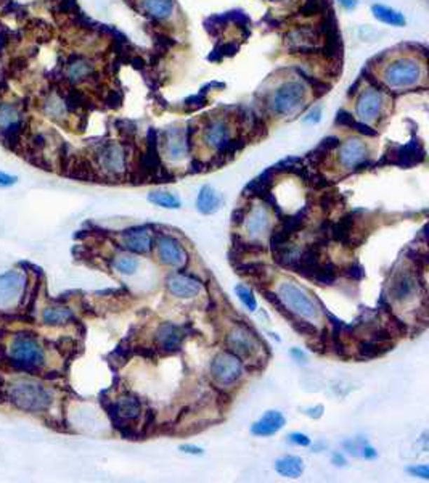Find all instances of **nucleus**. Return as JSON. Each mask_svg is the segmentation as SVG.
<instances>
[{
	"label": "nucleus",
	"instance_id": "47",
	"mask_svg": "<svg viewBox=\"0 0 429 483\" xmlns=\"http://www.w3.org/2000/svg\"><path fill=\"white\" fill-rule=\"evenodd\" d=\"M246 215H247V210H243V208H238V210L233 213V224H236V226H240V224L243 223V219L246 218Z\"/></svg>",
	"mask_w": 429,
	"mask_h": 483
},
{
	"label": "nucleus",
	"instance_id": "10",
	"mask_svg": "<svg viewBox=\"0 0 429 483\" xmlns=\"http://www.w3.org/2000/svg\"><path fill=\"white\" fill-rule=\"evenodd\" d=\"M25 128V113L18 103H0V137L13 139Z\"/></svg>",
	"mask_w": 429,
	"mask_h": 483
},
{
	"label": "nucleus",
	"instance_id": "45",
	"mask_svg": "<svg viewBox=\"0 0 429 483\" xmlns=\"http://www.w3.org/2000/svg\"><path fill=\"white\" fill-rule=\"evenodd\" d=\"M409 472H410L411 475L421 477V479H425V480L429 479V468H428V465H416V468H410Z\"/></svg>",
	"mask_w": 429,
	"mask_h": 483
},
{
	"label": "nucleus",
	"instance_id": "33",
	"mask_svg": "<svg viewBox=\"0 0 429 483\" xmlns=\"http://www.w3.org/2000/svg\"><path fill=\"white\" fill-rule=\"evenodd\" d=\"M73 317V311L69 308H63V306H52V308H46L42 312V321L47 326H64Z\"/></svg>",
	"mask_w": 429,
	"mask_h": 483
},
{
	"label": "nucleus",
	"instance_id": "21",
	"mask_svg": "<svg viewBox=\"0 0 429 483\" xmlns=\"http://www.w3.org/2000/svg\"><path fill=\"white\" fill-rule=\"evenodd\" d=\"M168 289L177 298H191L201 292V284L198 279L185 274H174L168 279Z\"/></svg>",
	"mask_w": 429,
	"mask_h": 483
},
{
	"label": "nucleus",
	"instance_id": "35",
	"mask_svg": "<svg viewBox=\"0 0 429 483\" xmlns=\"http://www.w3.org/2000/svg\"><path fill=\"white\" fill-rule=\"evenodd\" d=\"M236 272L241 274V276L254 279V281H261L267 276V266L264 263L259 261H252V263H243V265H236L235 266Z\"/></svg>",
	"mask_w": 429,
	"mask_h": 483
},
{
	"label": "nucleus",
	"instance_id": "7",
	"mask_svg": "<svg viewBox=\"0 0 429 483\" xmlns=\"http://www.w3.org/2000/svg\"><path fill=\"white\" fill-rule=\"evenodd\" d=\"M243 364L232 351H222L214 358L211 364V376L221 385H232L241 377Z\"/></svg>",
	"mask_w": 429,
	"mask_h": 483
},
{
	"label": "nucleus",
	"instance_id": "23",
	"mask_svg": "<svg viewBox=\"0 0 429 483\" xmlns=\"http://www.w3.org/2000/svg\"><path fill=\"white\" fill-rule=\"evenodd\" d=\"M285 425V417L278 411H267L259 421L254 422L251 427V432L257 437H271L280 432Z\"/></svg>",
	"mask_w": 429,
	"mask_h": 483
},
{
	"label": "nucleus",
	"instance_id": "18",
	"mask_svg": "<svg viewBox=\"0 0 429 483\" xmlns=\"http://www.w3.org/2000/svg\"><path fill=\"white\" fill-rule=\"evenodd\" d=\"M184 333L182 329L174 326L170 322H164L163 326H159L156 331V343L158 348L163 351L164 355L175 353V351L180 350V345H182Z\"/></svg>",
	"mask_w": 429,
	"mask_h": 483
},
{
	"label": "nucleus",
	"instance_id": "49",
	"mask_svg": "<svg viewBox=\"0 0 429 483\" xmlns=\"http://www.w3.org/2000/svg\"><path fill=\"white\" fill-rule=\"evenodd\" d=\"M339 4L343 5L344 8L352 10V8H355L357 5H359V0H339Z\"/></svg>",
	"mask_w": 429,
	"mask_h": 483
},
{
	"label": "nucleus",
	"instance_id": "50",
	"mask_svg": "<svg viewBox=\"0 0 429 483\" xmlns=\"http://www.w3.org/2000/svg\"><path fill=\"white\" fill-rule=\"evenodd\" d=\"M291 355H293V358H296V361L306 362V355L302 353V351H299L298 348H293V350H291Z\"/></svg>",
	"mask_w": 429,
	"mask_h": 483
},
{
	"label": "nucleus",
	"instance_id": "25",
	"mask_svg": "<svg viewBox=\"0 0 429 483\" xmlns=\"http://www.w3.org/2000/svg\"><path fill=\"white\" fill-rule=\"evenodd\" d=\"M286 44L293 51H309L317 46V34L312 27L301 26L298 29H293L286 36Z\"/></svg>",
	"mask_w": 429,
	"mask_h": 483
},
{
	"label": "nucleus",
	"instance_id": "3",
	"mask_svg": "<svg viewBox=\"0 0 429 483\" xmlns=\"http://www.w3.org/2000/svg\"><path fill=\"white\" fill-rule=\"evenodd\" d=\"M307 91L299 81H286L271 97V108L280 117H290L306 102Z\"/></svg>",
	"mask_w": 429,
	"mask_h": 483
},
{
	"label": "nucleus",
	"instance_id": "27",
	"mask_svg": "<svg viewBox=\"0 0 429 483\" xmlns=\"http://www.w3.org/2000/svg\"><path fill=\"white\" fill-rule=\"evenodd\" d=\"M142 12L155 20H166L174 12V0H140Z\"/></svg>",
	"mask_w": 429,
	"mask_h": 483
},
{
	"label": "nucleus",
	"instance_id": "12",
	"mask_svg": "<svg viewBox=\"0 0 429 483\" xmlns=\"http://www.w3.org/2000/svg\"><path fill=\"white\" fill-rule=\"evenodd\" d=\"M418 287V279L410 269L395 271L389 282V298L394 301H409L415 295Z\"/></svg>",
	"mask_w": 429,
	"mask_h": 483
},
{
	"label": "nucleus",
	"instance_id": "8",
	"mask_svg": "<svg viewBox=\"0 0 429 483\" xmlns=\"http://www.w3.org/2000/svg\"><path fill=\"white\" fill-rule=\"evenodd\" d=\"M10 356L15 362L26 367H37L43 362V350L36 338L29 336H18L10 347Z\"/></svg>",
	"mask_w": 429,
	"mask_h": 483
},
{
	"label": "nucleus",
	"instance_id": "40",
	"mask_svg": "<svg viewBox=\"0 0 429 483\" xmlns=\"http://www.w3.org/2000/svg\"><path fill=\"white\" fill-rule=\"evenodd\" d=\"M293 327H294V331L301 333V336H306V337H317V327L313 326V324L311 322H306V321H296L293 319Z\"/></svg>",
	"mask_w": 429,
	"mask_h": 483
},
{
	"label": "nucleus",
	"instance_id": "28",
	"mask_svg": "<svg viewBox=\"0 0 429 483\" xmlns=\"http://www.w3.org/2000/svg\"><path fill=\"white\" fill-rule=\"evenodd\" d=\"M221 203L222 197L219 195L211 185H205V187L200 190V194H198L196 208L203 215H212V213H216L219 208H221Z\"/></svg>",
	"mask_w": 429,
	"mask_h": 483
},
{
	"label": "nucleus",
	"instance_id": "14",
	"mask_svg": "<svg viewBox=\"0 0 429 483\" xmlns=\"http://www.w3.org/2000/svg\"><path fill=\"white\" fill-rule=\"evenodd\" d=\"M368 160V148L360 139H349L339 147L338 161L346 169H357L364 166Z\"/></svg>",
	"mask_w": 429,
	"mask_h": 483
},
{
	"label": "nucleus",
	"instance_id": "34",
	"mask_svg": "<svg viewBox=\"0 0 429 483\" xmlns=\"http://www.w3.org/2000/svg\"><path fill=\"white\" fill-rule=\"evenodd\" d=\"M312 281H315L317 284L320 285H332L336 282L338 279V267L333 265L332 261H325V263H318V266L315 267V271L311 276Z\"/></svg>",
	"mask_w": 429,
	"mask_h": 483
},
{
	"label": "nucleus",
	"instance_id": "4",
	"mask_svg": "<svg viewBox=\"0 0 429 483\" xmlns=\"http://www.w3.org/2000/svg\"><path fill=\"white\" fill-rule=\"evenodd\" d=\"M278 296L291 315H298L302 317H315L318 315L313 300L293 282L280 284Z\"/></svg>",
	"mask_w": 429,
	"mask_h": 483
},
{
	"label": "nucleus",
	"instance_id": "11",
	"mask_svg": "<svg viewBox=\"0 0 429 483\" xmlns=\"http://www.w3.org/2000/svg\"><path fill=\"white\" fill-rule=\"evenodd\" d=\"M307 211H309V206H306L304 210L298 211L294 216L285 218L283 221L280 223V226L272 230V235H271L272 249H277V246L290 244L291 239H293L294 235L298 234L302 227H304V224L307 221Z\"/></svg>",
	"mask_w": 429,
	"mask_h": 483
},
{
	"label": "nucleus",
	"instance_id": "48",
	"mask_svg": "<svg viewBox=\"0 0 429 483\" xmlns=\"http://www.w3.org/2000/svg\"><path fill=\"white\" fill-rule=\"evenodd\" d=\"M184 453H189V454H203V449L198 448V446H191V444H184V446H180Z\"/></svg>",
	"mask_w": 429,
	"mask_h": 483
},
{
	"label": "nucleus",
	"instance_id": "9",
	"mask_svg": "<svg viewBox=\"0 0 429 483\" xmlns=\"http://www.w3.org/2000/svg\"><path fill=\"white\" fill-rule=\"evenodd\" d=\"M384 110V94L381 91L368 87L364 89L355 100V114L362 123H373L381 117Z\"/></svg>",
	"mask_w": 429,
	"mask_h": 483
},
{
	"label": "nucleus",
	"instance_id": "32",
	"mask_svg": "<svg viewBox=\"0 0 429 483\" xmlns=\"http://www.w3.org/2000/svg\"><path fill=\"white\" fill-rule=\"evenodd\" d=\"M275 470H277L280 475L296 479V477H299L302 474V470H304V463H302V459L298 456H285L275 463Z\"/></svg>",
	"mask_w": 429,
	"mask_h": 483
},
{
	"label": "nucleus",
	"instance_id": "31",
	"mask_svg": "<svg viewBox=\"0 0 429 483\" xmlns=\"http://www.w3.org/2000/svg\"><path fill=\"white\" fill-rule=\"evenodd\" d=\"M393 350V342H378L375 338H367L359 343V358L373 359Z\"/></svg>",
	"mask_w": 429,
	"mask_h": 483
},
{
	"label": "nucleus",
	"instance_id": "44",
	"mask_svg": "<svg viewBox=\"0 0 429 483\" xmlns=\"http://www.w3.org/2000/svg\"><path fill=\"white\" fill-rule=\"evenodd\" d=\"M290 442L294 443V444H301V446H307V444L311 443L309 437L304 435V433H291Z\"/></svg>",
	"mask_w": 429,
	"mask_h": 483
},
{
	"label": "nucleus",
	"instance_id": "15",
	"mask_svg": "<svg viewBox=\"0 0 429 483\" xmlns=\"http://www.w3.org/2000/svg\"><path fill=\"white\" fill-rule=\"evenodd\" d=\"M158 256L166 266L184 267L186 265V253L182 245L169 235H161L158 239Z\"/></svg>",
	"mask_w": 429,
	"mask_h": 483
},
{
	"label": "nucleus",
	"instance_id": "2",
	"mask_svg": "<svg viewBox=\"0 0 429 483\" xmlns=\"http://www.w3.org/2000/svg\"><path fill=\"white\" fill-rule=\"evenodd\" d=\"M10 402L26 413H41L52 403L50 395L39 383L32 381H18L10 387Z\"/></svg>",
	"mask_w": 429,
	"mask_h": 483
},
{
	"label": "nucleus",
	"instance_id": "42",
	"mask_svg": "<svg viewBox=\"0 0 429 483\" xmlns=\"http://www.w3.org/2000/svg\"><path fill=\"white\" fill-rule=\"evenodd\" d=\"M339 203V197L334 195V194H325L323 195V199L320 200V205L325 211H332L333 208H336Z\"/></svg>",
	"mask_w": 429,
	"mask_h": 483
},
{
	"label": "nucleus",
	"instance_id": "51",
	"mask_svg": "<svg viewBox=\"0 0 429 483\" xmlns=\"http://www.w3.org/2000/svg\"><path fill=\"white\" fill-rule=\"evenodd\" d=\"M362 451H364V456H365L367 459L376 458V451H375V449H373L372 446H364V448H362Z\"/></svg>",
	"mask_w": 429,
	"mask_h": 483
},
{
	"label": "nucleus",
	"instance_id": "16",
	"mask_svg": "<svg viewBox=\"0 0 429 483\" xmlns=\"http://www.w3.org/2000/svg\"><path fill=\"white\" fill-rule=\"evenodd\" d=\"M320 249H322V245L311 244V245H307L306 249L299 250L294 263L290 267L291 271L311 279L313 271H315V267L318 266V263H320Z\"/></svg>",
	"mask_w": 429,
	"mask_h": 483
},
{
	"label": "nucleus",
	"instance_id": "26",
	"mask_svg": "<svg viewBox=\"0 0 429 483\" xmlns=\"http://www.w3.org/2000/svg\"><path fill=\"white\" fill-rule=\"evenodd\" d=\"M246 230L250 237L256 239L264 235L271 229V216L264 208H254L251 213L246 215Z\"/></svg>",
	"mask_w": 429,
	"mask_h": 483
},
{
	"label": "nucleus",
	"instance_id": "6",
	"mask_svg": "<svg viewBox=\"0 0 429 483\" xmlns=\"http://www.w3.org/2000/svg\"><path fill=\"white\" fill-rule=\"evenodd\" d=\"M95 163L107 176H121L128 168V152L121 144L109 142L95 152Z\"/></svg>",
	"mask_w": 429,
	"mask_h": 483
},
{
	"label": "nucleus",
	"instance_id": "39",
	"mask_svg": "<svg viewBox=\"0 0 429 483\" xmlns=\"http://www.w3.org/2000/svg\"><path fill=\"white\" fill-rule=\"evenodd\" d=\"M235 292H236V295H238V298H240L241 303H243L247 310L254 311L257 308L256 298H254V295H252V292H251L250 289L245 287V285H236Z\"/></svg>",
	"mask_w": 429,
	"mask_h": 483
},
{
	"label": "nucleus",
	"instance_id": "1",
	"mask_svg": "<svg viewBox=\"0 0 429 483\" xmlns=\"http://www.w3.org/2000/svg\"><path fill=\"white\" fill-rule=\"evenodd\" d=\"M381 79L389 89L405 91L420 84L423 79L421 65L414 58H395L383 70Z\"/></svg>",
	"mask_w": 429,
	"mask_h": 483
},
{
	"label": "nucleus",
	"instance_id": "17",
	"mask_svg": "<svg viewBox=\"0 0 429 483\" xmlns=\"http://www.w3.org/2000/svg\"><path fill=\"white\" fill-rule=\"evenodd\" d=\"M95 74V65L86 57H74L64 65V78L71 84H84Z\"/></svg>",
	"mask_w": 429,
	"mask_h": 483
},
{
	"label": "nucleus",
	"instance_id": "22",
	"mask_svg": "<svg viewBox=\"0 0 429 483\" xmlns=\"http://www.w3.org/2000/svg\"><path fill=\"white\" fill-rule=\"evenodd\" d=\"M121 244L132 253H147L151 249L150 232L145 227H134L123 232Z\"/></svg>",
	"mask_w": 429,
	"mask_h": 483
},
{
	"label": "nucleus",
	"instance_id": "29",
	"mask_svg": "<svg viewBox=\"0 0 429 483\" xmlns=\"http://www.w3.org/2000/svg\"><path fill=\"white\" fill-rule=\"evenodd\" d=\"M42 110L48 118L60 121L68 114V102L57 92H52L42 100Z\"/></svg>",
	"mask_w": 429,
	"mask_h": 483
},
{
	"label": "nucleus",
	"instance_id": "36",
	"mask_svg": "<svg viewBox=\"0 0 429 483\" xmlns=\"http://www.w3.org/2000/svg\"><path fill=\"white\" fill-rule=\"evenodd\" d=\"M264 250L266 249H264L261 242H246L233 235V251H236V255H257L264 253Z\"/></svg>",
	"mask_w": 429,
	"mask_h": 483
},
{
	"label": "nucleus",
	"instance_id": "41",
	"mask_svg": "<svg viewBox=\"0 0 429 483\" xmlns=\"http://www.w3.org/2000/svg\"><path fill=\"white\" fill-rule=\"evenodd\" d=\"M343 276L350 279V281H360V279H364L365 271L359 263H352V265H348L343 269Z\"/></svg>",
	"mask_w": 429,
	"mask_h": 483
},
{
	"label": "nucleus",
	"instance_id": "37",
	"mask_svg": "<svg viewBox=\"0 0 429 483\" xmlns=\"http://www.w3.org/2000/svg\"><path fill=\"white\" fill-rule=\"evenodd\" d=\"M148 200L163 208H174V210L180 208L179 197L170 194V192H151V194L148 195Z\"/></svg>",
	"mask_w": 429,
	"mask_h": 483
},
{
	"label": "nucleus",
	"instance_id": "52",
	"mask_svg": "<svg viewBox=\"0 0 429 483\" xmlns=\"http://www.w3.org/2000/svg\"><path fill=\"white\" fill-rule=\"evenodd\" d=\"M333 463L336 464V465H344V464H346V461H344L343 456H341V454H334V456H333Z\"/></svg>",
	"mask_w": 429,
	"mask_h": 483
},
{
	"label": "nucleus",
	"instance_id": "30",
	"mask_svg": "<svg viewBox=\"0 0 429 483\" xmlns=\"http://www.w3.org/2000/svg\"><path fill=\"white\" fill-rule=\"evenodd\" d=\"M372 13L378 21H381V23L389 25V26L402 27L407 23L405 16L402 13L397 12V10L390 8V7H386V5H379V4L373 5Z\"/></svg>",
	"mask_w": 429,
	"mask_h": 483
},
{
	"label": "nucleus",
	"instance_id": "13",
	"mask_svg": "<svg viewBox=\"0 0 429 483\" xmlns=\"http://www.w3.org/2000/svg\"><path fill=\"white\" fill-rule=\"evenodd\" d=\"M26 279L20 271L0 274V308H10L25 290Z\"/></svg>",
	"mask_w": 429,
	"mask_h": 483
},
{
	"label": "nucleus",
	"instance_id": "38",
	"mask_svg": "<svg viewBox=\"0 0 429 483\" xmlns=\"http://www.w3.org/2000/svg\"><path fill=\"white\" fill-rule=\"evenodd\" d=\"M113 266L121 274H134L139 269V260L130 255H119L114 258Z\"/></svg>",
	"mask_w": 429,
	"mask_h": 483
},
{
	"label": "nucleus",
	"instance_id": "24",
	"mask_svg": "<svg viewBox=\"0 0 429 483\" xmlns=\"http://www.w3.org/2000/svg\"><path fill=\"white\" fill-rule=\"evenodd\" d=\"M355 215H346L344 218H341L339 221L336 224H332L329 226V235H332V239L334 240H338L341 242V244H344V245H348V246H352V244H354V246H357L355 244V239H354V235H355Z\"/></svg>",
	"mask_w": 429,
	"mask_h": 483
},
{
	"label": "nucleus",
	"instance_id": "46",
	"mask_svg": "<svg viewBox=\"0 0 429 483\" xmlns=\"http://www.w3.org/2000/svg\"><path fill=\"white\" fill-rule=\"evenodd\" d=\"M16 180H18L16 176L0 171V187H10V185L16 184Z\"/></svg>",
	"mask_w": 429,
	"mask_h": 483
},
{
	"label": "nucleus",
	"instance_id": "43",
	"mask_svg": "<svg viewBox=\"0 0 429 483\" xmlns=\"http://www.w3.org/2000/svg\"><path fill=\"white\" fill-rule=\"evenodd\" d=\"M320 119H322V108L320 107L312 108L311 112L306 114V118H304L306 123H318V121H320Z\"/></svg>",
	"mask_w": 429,
	"mask_h": 483
},
{
	"label": "nucleus",
	"instance_id": "20",
	"mask_svg": "<svg viewBox=\"0 0 429 483\" xmlns=\"http://www.w3.org/2000/svg\"><path fill=\"white\" fill-rule=\"evenodd\" d=\"M227 343L230 347V351L238 358H250L256 351V340L252 338L250 332L243 327H235L232 332L229 333Z\"/></svg>",
	"mask_w": 429,
	"mask_h": 483
},
{
	"label": "nucleus",
	"instance_id": "19",
	"mask_svg": "<svg viewBox=\"0 0 429 483\" xmlns=\"http://www.w3.org/2000/svg\"><path fill=\"white\" fill-rule=\"evenodd\" d=\"M163 152L169 160H182L186 153H189V139H186V134L179 129L168 131L163 139Z\"/></svg>",
	"mask_w": 429,
	"mask_h": 483
},
{
	"label": "nucleus",
	"instance_id": "5",
	"mask_svg": "<svg viewBox=\"0 0 429 483\" xmlns=\"http://www.w3.org/2000/svg\"><path fill=\"white\" fill-rule=\"evenodd\" d=\"M205 144L219 153H233L236 140L232 139V126L227 119L214 118L203 129Z\"/></svg>",
	"mask_w": 429,
	"mask_h": 483
}]
</instances>
